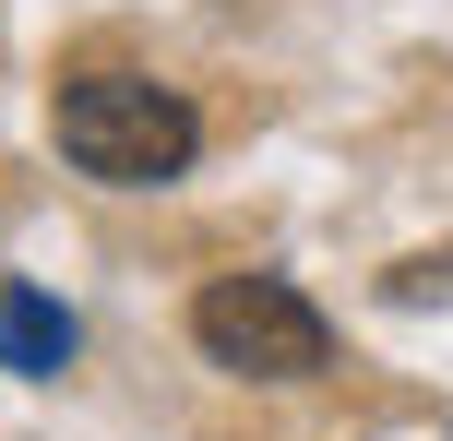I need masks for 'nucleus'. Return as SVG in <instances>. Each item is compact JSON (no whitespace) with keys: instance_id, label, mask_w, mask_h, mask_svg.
Instances as JSON below:
<instances>
[{"instance_id":"nucleus-1","label":"nucleus","mask_w":453,"mask_h":441,"mask_svg":"<svg viewBox=\"0 0 453 441\" xmlns=\"http://www.w3.org/2000/svg\"><path fill=\"white\" fill-rule=\"evenodd\" d=\"M48 143L108 191H156V179H180L203 156V119L156 72H60L48 84Z\"/></svg>"},{"instance_id":"nucleus-2","label":"nucleus","mask_w":453,"mask_h":441,"mask_svg":"<svg viewBox=\"0 0 453 441\" xmlns=\"http://www.w3.org/2000/svg\"><path fill=\"white\" fill-rule=\"evenodd\" d=\"M191 346H203L226 382H311V370H334V323H322L287 275H203Z\"/></svg>"},{"instance_id":"nucleus-3","label":"nucleus","mask_w":453,"mask_h":441,"mask_svg":"<svg viewBox=\"0 0 453 441\" xmlns=\"http://www.w3.org/2000/svg\"><path fill=\"white\" fill-rule=\"evenodd\" d=\"M0 370H24V382H48V370H72V310L48 299V286H0Z\"/></svg>"}]
</instances>
